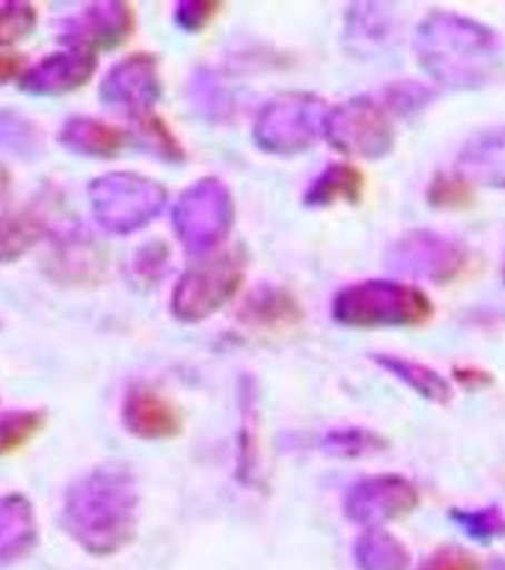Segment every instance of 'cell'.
Masks as SVG:
<instances>
[{"mask_svg": "<svg viewBox=\"0 0 505 570\" xmlns=\"http://www.w3.org/2000/svg\"><path fill=\"white\" fill-rule=\"evenodd\" d=\"M337 324L356 330L420 327L432 322L435 306L428 293L396 279H365L348 285L333 298Z\"/></svg>", "mask_w": 505, "mask_h": 570, "instance_id": "cell-1", "label": "cell"}, {"mask_svg": "<svg viewBox=\"0 0 505 570\" xmlns=\"http://www.w3.org/2000/svg\"><path fill=\"white\" fill-rule=\"evenodd\" d=\"M91 209L107 233H137L162 214L168 193L150 177L117 171L98 177L90 185Z\"/></svg>", "mask_w": 505, "mask_h": 570, "instance_id": "cell-2", "label": "cell"}, {"mask_svg": "<svg viewBox=\"0 0 505 570\" xmlns=\"http://www.w3.org/2000/svg\"><path fill=\"white\" fill-rule=\"evenodd\" d=\"M232 223V196L215 177H204L188 187L174 209V228L185 249L192 255H204L219 246Z\"/></svg>", "mask_w": 505, "mask_h": 570, "instance_id": "cell-3", "label": "cell"}, {"mask_svg": "<svg viewBox=\"0 0 505 570\" xmlns=\"http://www.w3.org/2000/svg\"><path fill=\"white\" fill-rule=\"evenodd\" d=\"M246 276L244 259L222 253L190 266L171 293V312L179 322L196 324L214 316L238 293Z\"/></svg>", "mask_w": 505, "mask_h": 570, "instance_id": "cell-4", "label": "cell"}, {"mask_svg": "<svg viewBox=\"0 0 505 570\" xmlns=\"http://www.w3.org/2000/svg\"><path fill=\"white\" fill-rule=\"evenodd\" d=\"M324 130L330 147L346 155L378 158L394 145L389 117L373 99H351L333 110L325 117Z\"/></svg>", "mask_w": 505, "mask_h": 570, "instance_id": "cell-5", "label": "cell"}, {"mask_svg": "<svg viewBox=\"0 0 505 570\" xmlns=\"http://www.w3.org/2000/svg\"><path fill=\"white\" fill-rule=\"evenodd\" d=\"M325 117L318 99L291 96L276 99L255 124V141L274 155H295L310 147Z\"/></svg>", "mask_w": 505, "mask_h": 570, "instance_id": "cell-6", "label": "cell"}, {"mask_svg": "<svg viewBox=\"0 0 505 570\" xmlns=\"http://www.w3.org/2000/svg\"><path fill=\"white\" fill-rule=\"evenodd\" d=\"M162 86L156 59L149 53H133L112 67L99 88V99L107 109L118 110L123 117L143 118L155 115Z\"/></svg>", "mask_w": 505, "mask_h": 570, "instance_id": "cell-7", "label": "cell"}, {"mask_svg": "<svg viewBox=\"0 0 505 570\" xmlns=\"http://www.w3.org/2000/svg\"><path fill=\"white\" fill-rule=\"evenodd\" d=\"M136 29V13L126 2H93L61 23V42L98 53L123 45Z\"/></svg>", "mask_w": 505, "mask_h": 570, "instance_id": "cell-8", "label": "cell"}, {"mask_svg": "<svg viewBox=\"0 0 505 570\" xmlns=\"http://www.w3.org/2000/svg\"><path fill=\"white\" fill-rule=\"evenodd\" d=\"M96 69L98 53L69 48L67 52L52 53L27 69L21 77L20 88L33 98H58L88 85Z\"/></svg>", "mask_w": 505, "mask_h": 570, "instance_id": "cell-9", "label": "cell"}, {"mask_svg": "<svg viewBox=\"0 0 505 570\" xmlns=\"http://www.w3.org/2000/svg\"><path fill=\"white\" fill-rule=\"evenodd\" d=\"M240 320L259 330H286L303 320V308L286 289L260 285L246 298L240 308Z\"/></svg>", "mask_w": 505, "mask_h": 570, "instance_id": "cell-10", "label": "cell"}, {"mask_svg": "<svg viewBox=\"0 0 505 570\" xmlns=\"http://www.w3.org/2000/svg\"><path fill=\"white\" fill-rule=\"evenodd\" d=\"M58 141L77 155L110 158L126 147L128 136L98 118L72 117L63 124Z\"/></svg>", "mask_w": 505, "mask_h": 570, "instance_id": "cell-11", "label": "cell"}, {"mask_svg": "<svg viewBox=\"0 0 505 570\" xmlns=\"http://www.w3.org/2000/svg\"><path fill=\"white\" fill-rule=\"evenodd\" d=\"M126 421L136 434L145 438H168L181 428L177 409L152 390L137 389L126 402Z\"/></svg>", "mask_w": 505, "mask_h": 570, "instance_id": "cell-12", "label": "cell"}, {"mask_svg": "<svg viewBox=\"0 0 505 570\" xmlns=\"http://www.w3.org/2000/svg\"><path fill=\"white\" fill-rule=\"evenodd\" d=\"M367 179L354 164H330L318 179L306 188L305 204L308 208H330L335 204H357L365 195Z\"/></svg>", "mask_w": 505, "mask_h": 570, "instance_id": "cell-13", "label": "cell"}, {"mask_svg": "<svg viewBox=\"0 0 505 570\" xmlns=\"http://www.w3.org/2000/svg\"><path fill=\"white\" fill-rule=\"evenodd\" d=\"M375 360L383 367L392 371L394 375L399 376L403 383H407L410 389L420 392L424 397H428L432 402H450V397H453L450 386L434 370H429L426 365L410 362V360H405V357L389 356V354H380V356H375Z\"/></svg>", "mask_w": 505, "mask_h": 570, "instance_id": "cell-14", "label": "cell"}, {"mask_svg": "<svg viewBox=\"0 0 505 570\" xmlns=\"http://www.w3.org/2000/svg\"><path fill=\"white\" fill-rule=\"evenodd\" d=\"M44 234L40 220L27 215H0V263H12L39 244Z\"/></svg>", "mask_w": 505, "mask_h": 570, "instance_id": "cell-15", "label": "cell"}, {"mask_svg": "<svg viewBox=\"0 0 505 570\" xmlns=\"http://www.w3.org/2000/svg\"><path fill=\"white\" fill-rule=\"evenodd\" d=\"M477 202V193L472 183L461 176L440 174L428 187V204L440 212H466Z\"/></svg>", "mask_w": 505, "mask_h": 570, "instance_id": "cell-16", "label": "cell"}, {"mask_svg": "<svg viewBox=\"0 0 505 570\" xmlns=\"http://www.w3.org/2000/svg\"><path fill=\"white\" fill-rule=\"evenodd\" d=\"M42 147L39 128L27 118L0 110V149L18 156H33Z\"/></svg>", "mask_w": 505, "mask_h": 570, "instance_id": "cell-17", "label": "cell"}, {"mask_svg": "<svg viewBox=\"0 0 505 570\" xmlns=\"http://www.w3.org/2000/svg\"><path fill=\"white\" fill-rule=\"evenodd\" d=\"M37 27V10L29 2L7 0L0 2V46L20 42L33 33Z\"/></svg>", "mask_w": 505, "mask_h": 570, "instance_id": "cell-18", "label": "cell"}, {"mask_svg": "<svg viewBox=\"0 0 505 570\" xmlns=\"http://www.w3.org/2000/svg\"><path fill=\"white\" fill-rule=\"evenodd\" d=\"M139 124V131L143 136L145 145L158 156H162L168 163H182L185 150L181 142L177 141L176 136L169 131L168 124L162 118L150 115L143 118Z\"/></svg>", "mask_w": 505, "mask_h": 570, "instance_id": "cell-19", "label": "cell"}, {"mask_svg": "<svg viewBox=\"0 0 505 570\" xmlns=\"http://www.w3.org/2000/svg\"><path fill=\"white\" fill-rule=\"evenodd\" d=\"M42 426V416L39 413H16L4 416L0 422V453L13 451L26 443L31 435Z\"/></svg>", "mask_w": 505, "mask_h": 570, "instance_id": "cell-20", "label": "cell"}, {"mask_svg": "<svg viewBox=\"0 0 505 570\" xmlns=\"http://www.w3.org/2000/svg\"><path fill=\"white\" fill-rule=\"evenodd\" d=\"M220 8L222 2H215V0H182L177 4L174 18L177 26L188 33H198L215 20Z\"/></svg>", "mask_w": 505, "mask_h": 570, "instance_id": "cell-21", "label": "cell"}, {"mask_svg": "<svg viewBox=\"0 0 505 570\" xmlns=\"http://www.w3.org/2000/svg\"><path fill=\"white\" fill-rule=\"evenodd\" d=\"M422 570H479V564L464 551L448 548V550L435 553L434 558L426 561Z\"/></svg>", "mask_w": 505, "mask_h": 570, "instance_id": "cell-22", "label": "cell"}, {"mask_svg": "<svg viewBox=\"0 0 505 570\" xmlns=\"http://www.w3.org/2000/svg\"><path fill=\"white\" fill-rule=\"evenodd\" d=\"M166 263H168V247L152 242L139 249L136 266L139 273L145 274L147 278H152L158 271H162Z\"/></svg>", "mask_w": 505, "mask_h": 570, "instance_id": "cell-23", "label": "cell"}, {"mask_svg": "<svg viewBox=\"0 0 505 570\" xmlns=\"http://www.w3.org/2000/svg\"><path fill=\"white\" fill-rule=\"evenodd\" d=\"M26 58L20 53H0V86L23 77L26 72Z\"/></svg>", "mask_w": 505, "mask_h": 570, "instance_id": "cell-24", "label": "cell"}, {"mask_svg": "<svg viewBox=\"0 0 505 570\" xmlns=\"http://www.w3.org/2000/svg\"><path fill=\"white\" fill-rule=\"evenodd\" d=\"M454 375L464 386H469V389H483L493 381L486 371L477 370V367H462V370H456Z\"/></svg>", "mask_w": 505, "mask_h": 570, "instance_id": "cell-25", "label": "cell"}, {"mask_svg": "<svg viewBox=\"0 0 505 570\" xmlns=\"http://www.w3.org/2000/svg\"><path fill=\"white\" fill-rule=\"evenodd\" d=\"M10 183H12V179H10V171L0 164V200L8 195Z\"/></svg>", "mask_w": 505, "mask_h": 570, "instance_id": "cell-26", "label": "cell"}]
</instances>
